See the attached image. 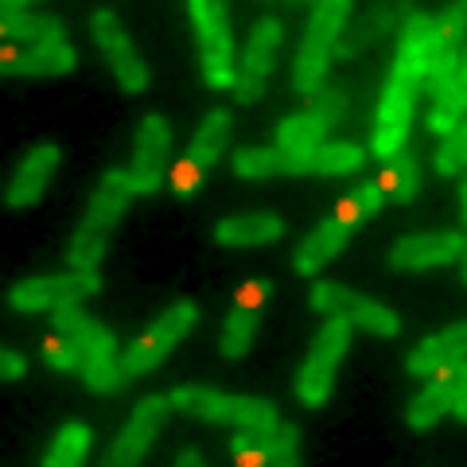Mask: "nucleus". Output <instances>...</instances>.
<instances>
[{"mask_svg": "<svg viewBox=\"0 0 467 467\" xmlns=\"http://www.w3.org/2000/svg\"><path fill=\"white\" fill-rule=\"evenodd\" d=\"M432 55H436V16L417 12V8H405L398 58H393L382 106H378L374 137H370V152L382 160V164L405 149L409 121H413V106H417L420 86H425V78H429Z\"/></svg>", "mask_w": 467, "mask_h": 467, "instance_id": "1", "label": "nucleus"}, {"mask_svg": "<svg viewBox=\"0 0 467 467\" xmlns=\"http://www.w3.org/2000/svg\"><path fill=\"white\" fill-rule=\"evenodd\" d=\"M133 195H137V187H133V180H129V171L109 168L106 175H101L90 207H86L82 226H78L75 238H70V254H67L70 269L98 273L101 257H106V245H109V234H113L117 223H121V214L129 211V199Z\"/></svg>", "mask_w": 467, "mask_h": 467, "instance_id": "2", "label": "nucleus"}, {"mask_svg": "<svg viewBox=\"0 0 467 467\" xmlns=\"http://www.w3.org/2000/svg\"><path fill=\"white\" fill-rule=\"evenodd\" d=\"M51 327H55V335H63L67 343L78 347L82 382L94 393H113V389H121L129 382L125 370H121V358H117L113 331L106 324H98V319H90L86 312H78V304L51 312Z\"/></svg>", "mask_w": 467, "mask_h": 467, "instance_id": "3", "label": "nucleus"}, {"mask_svg": "<svg viewBox=\"0 0 467 467\" xmlns=\"http://www.w3.org/2000/svg\"><path fill=\"white\" fill-rule=\"evenodd\" d=\"M347 16H350L347 0H324V5L312 8L308 32H304L296 63H292V86L300 94H308V98L319 94V86L327 78V63L335 58V47H339V36L347 27Z\"/></svg>", "mask_w": 467, "mask_h": 467, "instance_id": "4", "label": "nucleus"}, {"mask_svg": "<svg viewBox=\"0 0 467 467\" xmlns=\"http://www.w3.org/2000/svg\"><path fill=\"white\" fill-rule=\"evenodd\" d=\"M168 401L175 413L199 417V420H214V425H234V429H276L273 401L265 398H242V393H218V389H202V386H180L168 393Z\"/></svg>", "mask_w": 467, "mask_h": 467, "instance_id": "5", "label": "nucleus"}, {"mask_svg": "<svg viewBox=\"0 0 467 467\" xmlns=\"http://www.w3.org/2000/svg\"><path fill=\"white\" fill-rule=\"evenodd\" d=\"M192 20L199 36V58H202V82L211 90H234L238 67H234V39L226 27V5L218 0H192Z\"/></svg>", "mask_w": 467, "mask_h": 467, "instance_id": "6", "label": "nucleus"}, {"mask_svg": "<svg viewBox=\"0 0 467 467\" xmlns=\"http://www.w3.org/2000/svg\"><path fill=\"white\" fill-rule=\"evenodd\" d=\"M350 331H355V327H350L347 319H327L324 331L316 335L308 358H304V367L296 374V398L308 405V409L327 405L331 386H335V370H339V362L347 355Z\"/></svg>", "mask_w": 467, "mask_h": 467, "instance_id": "7", "label": "nucleus"}, {"mask_svg": "<svg viewBox=\"0 0 467 467\" xmlns=\"http://www.w3.org/2000/svg\"><path fill=\"white\" fill-rule=\"evenodd\" d=\"M195 319H199L195 300H175L171 308L160 316V319H152L149 331H144L140 339L121 355V370H125V378H140V374L156 370L160 362L171 355V347L195 327Z\"/></svg>", "mask_w": 467, "mask_h": 467, "instance_id": "8", "label": "nucleus"}, {"mask_svg": "<svg viewBox=\"0 0 467 467\" xmlns=\"http://www.w3.org/2000/svg\"><path fill=\"white\" fill-rule=\"evenodd\" d=\"M312 308L324 312L327 319H347L350 327H362V331H374L382 339H393L401 331V319L393 316L386 304H378L370 296H358L355 288L347 285H331V281H316L312 285Z\"/></svg>", "mask_w": 467, "mask_h": 467, "instance_id": "9", "label": "nucleus"}, {"mask_svg": "<svg viewBox=\"0 0 467 467\" xmlns=\"http://www.w3.org/2000/svg\"><path fill=\"white\" fill-rule=\"evenodd\" d=\"M101 288L98 273H58V276H36V281H24L8 292V304L16 312H43V308H70V304H78L86 296H94V292Z\"/></svg>", "mask_w": 467, "mask_h": 467, "instance_id": "10", "label": "nucleus"}, {"mask_svg": "<svg viewBox=\"0 0 467 467\" xmlns=\"http://www.w3.org/2000/svg\"><path fill=\"white\" fill-rule=\"evenodd\" d=\"M230 456L238 467H300V429H238L230 436Z\"/></svg>", "mask_w": 467, "mask_h": 467, "instance_id": "11", "label": "nucleus"}, {"mask_svg": "<svg viewBox=\"0 0 467 467\" xmlns=\"http://www.w3.org/2000/svg\"><path fill=\"white\" fill-rule=\"evenodd\" d=\"M90 32L98 39L101 55H106L113 78L121 82V90L125 94H140L144 86H149V67L140 63V55L133 47V39H129V32L121 27V20H117L109 8H98L90 16Z\"/></svg>", "mask_w": 467, "mask_h": 467, "instance_id": "12", "label": "nucleus"}, {"mask_svg": "<svg viewBox=\"0 0 467 467\" xmlns=\"http://www.w3.org/2000/svg\"><path fill=\"white\" fill-rule=\"evenodd\" d=\"M168 413H171V401L160 398V393H149V398L133 409V417H129V425L113 441L109 456H106V463H101V467H140L144 451L152 448L160 429H164Z\"/></svg>", "mask_w": 467, "mask_h": 467, "instance_id": "13", "label": "nucleus"}, {"mask_svg": "<svg viewBox=\"0 0 467 467\" xmlns=\"http://www.w3.org/2000/svg\"><path fill=\"white\" fill-rule=\"evenodd\" d=\"M281 39H285L281 20H261L254 27V36L242 51V63H238V82H234V98H238L242 106H254V101L261 98V90H265V78L273 70V58H276Z\"/></svg>", "mask_w": 467, "mask_h": 467, "instance_id": "14", "label": "nucleus"}, {"mask_svg": "<svg viewBox=\"0 0 467 467\" xmlns=\"http://www.w3.org/2000/svg\"><path fill=\"white\" fill-rule=\"evenodd\" d=\"M168 125L160 113L140 117V129H137V144H133V164H129V180H133L137 195H152L160 192L164 183V171H168Z\"/></svg>", "mask_w": 467, "mask_h": 467, "instance_id": "15", "label": "nucleus"}, {"mask_svg": "<svg viewBox=\"0 0 467 467\" xmlns=\"http://www.w3.org/2000/svg\"><path fill=\"white\" fill-rule=\"evenodd\" d=\"M273 285L265 276H254L238 288L234 296V308L226 316V327H223V355L226 358H242L250 350L254 335H257V324H261V312H265V300H269Z\"/></svg>", "mask_w": 467, "mask_h": 467, "instance_id": "16", "label": "nucleus"}, {"mask_svg": "<svg viewBox=\"0 0 467 467\" xmlns=\"http://www.w3.org/2000/svg\"><path fill=\"white\" fill-rule=\"evenodd\" d=\"M463 254H467V238H460L456 230L409 234V238L393 242L389 265L393 269H432V265H451Z\"/></svg>", "mask_w": 467, "mask_h": 467, "instance_id": "17", "label": "nucleus"}, {"mask_svg": "<svg viewBox=\"0 0 467 467\" xmlns=\"http://www.w3.org/2000/svg\"><path fill=\"white\" fill-rule=\"evenodd\" d=\"M463 386H467V362H456V367L436 370V374L429 378V386L420 389L413 401H409V413H405L409 429H432L444 413H451V409H456Z\"/></svg>", "mask_w": 467, "mask_h": 467, "instance_id": "18", "label": "nucleus"}, {"mask_svg": "<svg viewBox=\"0 0 467 467\" xmlns=\"http://www.w3.org/2000/svg\"><path fill=\"white\" fill-rule=\"evenodd\" d=\"M58 156H63L58 144H36V149L24 156L16 175H12V183L5 192V207H36L58 168Z\"/></svg>", "mask_w": 467, "mask_h": 467, "instance_id": "19", "label": "nucleus"}, {"mask_svg": "<svg viewBox=\"0 0 467 467\" xmlns=\"http://www.w3.org/2000/svg\"><path fill=\"white\" fill-rule=\"evenodd\" d=\"M456 362H467V319L444 327L441 335H432L425 343H417L409 350L405 367H409V374L420 378V374H436L444 367H456Z\"/></svg>", "mask_w": 467, "mask_h": 467, "instance_id": "20", "label": "nucleus"}, {"mask_svg": "<svg viewBox=\"0 0 467 467\" xmlns=\"http://www.w3.org/2000/svg\"><path fill=\"white\" fill-rule=\"evenodd\" d=\"M350 223H343V218H324L308 238L300 242V250H296V257H292V269H296L300 276H316L319 269L327 265V261H335L343 254V245L350 242Z\"/></svg>", "mask_w": 467, "mask_h": 467, "instance_id": "21", "label": "nucleus"}, {"mask_svg": "<svg viewBox=\"0 0 467 467\" xmlns=\"http://www.w3.org/2000/svg\"><path fill=\"white\" fill-rule=\"evenodd\" d=\"M78 51L70 43H39L27 51H5V75H32V78H51V75H67L75 70Z\"/></svg>", "mask_w": 467, "mask_h": 467, "instance_id": "22", "label": "nucleus"}, {"mask_svg": "<svg viewBox=\"0 0 467 467\" xmlns=\"http://www.w3.org/2000/svg\"><path fill=\"white\" fill-rule=\"evenodd\" d=\"M0 32H5V39H27L32 47H39V43H63V20L32 12L27 0H5Z\"/></svg>", "mask_w": 467, "mask_h": 467, "instance_id": "23", "label": "nucleus"}, {"mask_svg": "<svg viewBox=\"0 0 467 467\" xmlns=\"http://www.w3.org/2000/svg\"><path fill=\"white\" fill-rule=\"evenodd\" d=\"M285 234V223L273 211H250V214H234L223 218L214 226V242L223 245H265L276 242Z\"/></svg>", "mask_w": 467, "mask_h": 467, "instance_id": "24", "label": "nucleus"}, {"mask_svg": "<svg viewBox=\"0 0 467 467\" xmlns=\"http://www.w3.org/2000/svg\"><path fill=\"white\" fill-rule=\"evenodd\" d=\"M324 137H327L324 121H319L316 113L304 109V113L285 117V121L276 125V144H273V149L292 156V160H300V156H312V152L324 149Z\"/></svg>", "mask_w": 467, "mask_h": 467, "instance_id": "25", "label": "nucleus"}, {"mask_svg": "<svg viewBox=\"0 0 467 467\" xmlns=\"http://www.w3.org/2000/svg\"><path fill=\"white\" fill-rule=\"evenodd\" d=\"M226 140H230V113L226 109H211L207 117H202V125H199V133L192 140V149H187V160L207 171L214 160L226 152Z\"/></svg>", "mask_w": 467, "mask_h": 467, "instance_id": "26", "label": "nucleus"}, {"mask_svg": "<svg viewBox=\"0 0 467 467\" xmlns=\"http://www.w3.org/2000/svg\"><path fill=\"white\" fill-rule=\"evenodd\" d=\"M463 113H467V58L460 63V75L451 78L448 90L441 98H432L429 129L432 133H441V137H451V129L463 121Z\"/></svg>", "mask_w": 467, "mask_h": 467, "instance_id": "27", "label": "nucleus"}, {"mask_svg": "<svg viewBox=\"0 0 467 467\" xmlns=\"http://www.w3.org/2000/svg\"><path fill=\"white\" fill-rule=\"evenodd\" d=\"M393 20H398V12H393L389 5H382V8H370V12H362L358 16V24L350 27V32H343L339 36V47H335V55L339 58H350L355 51H362V47H370L374 39H382L389 27H393Z\"/></svg>", "mask_w": 467, "mask_h": 467, "instance_id": "28", "label": "nucleus"}, {"mask_svg": "<svg viewBox=\"0 0 467 467\" xmlns=\"http://www.w3.org/2000/svg\"><path fill=\"white\" fill-rule=\"evenodd\" d=\"M382 192L393 199V202H413L417 199V187H420V171H417V160L413 152H398L393 160H386V171H382Z\"/></svg>", "mask_w": 467, "mask_h": 467, "instance_id": "29", "label": "nucleus"}, {"mask_svg": "<svg viewBox=\"0 0 467 467\" xmlns=\"http://www.w3.org/2000/svg\"><path fill=\"white\" fill-rule=\"evenodd\" d=\"M86 448H90V429L78 425V420H70V425L55 436V444L47 451V460H43V467H82Z\"/></svg>", "mask_w": 467, "mask_h": 467, "instance_id": "30", "label": "nucleus"}, {"mask_svg": "<svg viewBox=\"0 0 467 467\" xmlns=\"http://www.w3.org/2000/svg\"><path fill=\"white\" fill-rule=\"evenodd\" d=\"M234 171L242 180H265V175H281V152L276 149H238L234 152Z\"/></svg>", "mask_w": 467, "mask_h": 467, "instance_id": "31", "label": "nucleus"}, {"mask_svg": "<svg viewBox=\"0 0 467 467\" xmlns=\"http://www.w3.org/2000/svg\"><path fill=\"white\" fill-rule=\"evenodd\" d=\"M467 39V12L463 5H451L436 16V55H456Z\"/></svg>", "mask_w": 467, "mask_h": 467, "instance_id": "32", "label": "nucleus"}, {"mask_svg": "<svg viewBox=\"0 0 467 467\" xmlns=\"http://www.w3.org/2000/svg\"><path fill=\"white\" fill-rule=\"evenodd\" d=\"M467 168V113L463 121L451 129V137H444L441 152H436V171L441 175H460Z\"/></svg>", "mask_w": 467, "mask_h": 467, "instance_id": "33", "label": "nucleus"}, {"mask_svg": "<svg viewBox=\"0 0 467 467\" xmlns=\"http://www.w3.org/2000/svg\"><path fill=\"white\" fill-rule=\"evenodd\" d=\"M43 358H47V367L58 370V374H75L82 370V355L75 343H67L63 335H51V339H43Z\"/></svg>", "mask_w": 467, "mask_h": 467, "instance_id": "34", "label": "nucleus"}, {"mask_svg": "<svg viewBox=\"0 0 467 467\" xmlns=\"http://www.w3.org/2000/svg\"><path fill=\"white\" fill-rule=\"evenodd\" d=\"M308 113H316L319 121H324V129H335V125L343 121V113H347V94L339 90V86H331V90H319L312 98Z\"/></svg>", "mask_w": 467, "mask_h": 467, "instance_id": "35", "label": "nucleus"}, {"mask_svg": "<svg viewBox=\"0 0 467 467\" xmlns=\"http://www.w3.org/2000/svg\"><path fill=\"white\" fill-rule=\"evenodd\" d=\"M199 187H202V168H199V164H192V160L183 156L180 164L171 168V192L187 199V195H195Z\"/></svg>", "mask_w": 467, "mask_h": 467, "instance_id": "36", "label": "nucleus"}, {"mask_svg": "<svg viewBox=\"0 0 467 467\" xmlns=\"http://www.w3.org/2000/svg\"><path fill=\"white\" fill-rule=\"evenodd\" d=\"M355 199H358L362 214H367V218H374L378 211H382V202H386V192H382V183H378V180H362V183L355 187Z\"/></svg>", "mask_w": 467, "mask_h": 467, "instance_id": "37", "label": "nucleus"}, {"mask_svg": "<svg viewBox=\"0 0 467 467\" xmlns=\"http://www.w3.org/2000/svg\"><path fill=\"white\" fill-rule=\"evenodd\" d=\"M24 370H27L24 355H16V350H5V355H0V378H5V382H16V378H24Z\"/></svg>", "mask_w": 467, "mask_h": 467, "instance_id": "38", "label": "nucleus"}, {"mask_svg": "<svg viewBox=\"0 0 467 467\" xmlns=\"http://www.w3.org/2000/svg\"><path fill=\"white\" fill-rule=\"evenodd\" d=\"M175 467H207V463H202V456L195 448H183L180 456H175Z\"/></svg>", "mask_w": 467, "mask_h": 467, "instance_id": "39", "label": "nucleus"}, {"mask_svg": "<svg viewBox=\"0 0 467 467\" xmlns=\"http://www.w3.org/2000/svg\"><path fill=\"white\" fill-rule=\"evenodd\" d=\"M451 413H456L463 425H467V386H463V393H460V401H456V409H451Z\"/></svg>", "mask_w": 467, "mask_h": 467, "instance_id": "40", "label": "nucleus"}, {"mask_svg": "<svg viewBox=\"0 0 467 467\" xmlns=\"http://www.w3.org/2000/svg\"><path fill=\"white\" fill-rule=\"evenodd\" d=\"M463 218H467V183H463ZM463 281H467V254H463Z\"/></svg>", "mask_w": 467, "mask_h": 467, "instance_id": "41", "label": "nucleus"}, {"mask_svg": "<svg viewBox=\"0 0 467 467\" xmlns=\"http://www.w3.org/2000/svg\"><path fill=\"white\" fill-rule=\"evenodd\" d=\"M463 12H467V5H463Z\"/></svg>", "mask_w": 467, "mask_h": 467, "instance_id": "42", "label": "nucleus"}]
</instances>
